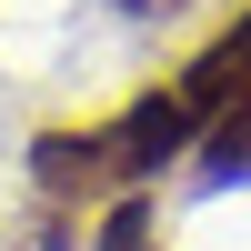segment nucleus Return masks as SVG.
Segmentation results:
<instances>
[{"mask_svg":"<svg viewBox=\"0 0 251 251\" xmlns=\"http://www.w3.org/2000/svg\"><path fill=\"white\" fill-rule=\"evenodd\" d=\"M191 151H201V111L171 91V80H151V91L121 100L111 121L40 131L30 141V171H40L50 201H121V191H151L161 171H181Z\"/></svg>","mask_w":251,"mask_h":251,"instance_id":"f257e3e1","label":"nucleus"},{"mask_svg":"<svg viewBox=\"0 0 251 251\" xmlns=\"http://www.w3.org/2000/svg\"><path fill=\"white\" fill-rule=\"evenodd\" d=\"M91 251H171V241H161V221H151V191L100 201V231H91Z\"/></svg>","mask_w":251,"mask_h":251,"instance_id":"f03ea898","label":"nucleus"},{"mask_svg":"<svg viewBox=\"0 0 251 251\" xmlns=\"http://www.w3.org/2000/svg\"><path fill=\"white\" fill-rule=\"evenodd\" d=\"M191 161H201L211 181H241V171H251V91L211 121V131H201V151H191Z\"/></svg>","mask_w":251,"mask_h":251,"instance_id":"7ed1b4c3","label":"nucleus"},{"mask_svg":"<svg viewBox=\"0 0 251 251\" xmlns=\"http://www.w3.org/2000/svg\"><path fill=\"white\" fill-rule=\"evenodd\" d=\"M111 10H171V0H111Z\"/></svg>","mask_w":251,"mask_h":251,"instance_id":"20e7f679","label":"nucleus"}]
</instances>
